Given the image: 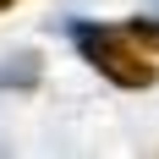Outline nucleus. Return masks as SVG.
Wrapping results in <instances>:
<instances>
[{
    "instance_id": "nucleus-3",
    "label": "nucleus",
    "mask_w": 159,
    "mask_h": 159,
    "mask_svg": "<svg viewBox=\"0 0 159 159\" xmlns=\"http://www.w3.org/2000/svg\"><path fill=\"white\" fill-rule=\"evenodd\" d=\"M6 6H11V0H0V11H6Z\"/></svg>"
},
{
    "instance_id": "nucleus-1",
    "label": "nucleus",
    "mask_w": 159,
    "mask_h": 159,
    "mask_svg": "<svg viewBox=\"0 0 159 159\" xmlns=\"http://www.w3.org/2000/svg\"><path fill=\"white\" fill-rule=\"evenodd\" d=\"M82 61L93 66L99 77H110L115 88H148L154 82V55H148L126 28H99V22H77L71 28Z\"/></svg>"
},
{
    "instance_id": "nucleus-2",
    "label": "nucleus",
    "mask_w": 159,
    "mask_h": 159,
    "mask_svg": "<svg viewBox=\"0 0 159 159\" xmlns=\"http://www.w3.org/2000/svg\"><path fill=\"white\" fill-rule=\"evenodd\" d=\"M126 33H132V39L148 49V55L159 49V16H137V22H126Z\"/></svg>"
}]
</instances>
